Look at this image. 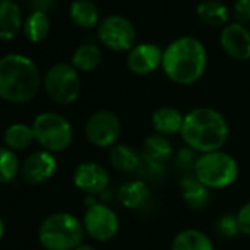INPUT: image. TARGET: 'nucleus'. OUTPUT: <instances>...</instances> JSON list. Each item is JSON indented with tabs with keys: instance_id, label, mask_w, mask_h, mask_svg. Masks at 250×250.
I'll return each mask as SVG.
<instances>
[{
	"instance_id": "nucleus-26",
	"label": "nucleus",
	"mask_w": 250,
	"mask_h": 250,
	"mask_svg": "<svg viewBox=\"0 0 250 250\" xmlns=\"http://www.w3.org/2000/svg\"><path fill=\"white\" fill-rule=\"evenodd\" d=\"M33 127L25 124H14L5 131V143L11 150H24L34 142Z\"/></svg>"
},
{
	"instance_id": "nucleus-4",
	"label": "nucleus",
	"mask_w": 250,
	"mask_h": 250,
	"mask_svg": "<svg viewBox=\"0 0 250 250\" xmlns=\"http://www.w3.org/2000/svg\"><path fill=\"white\" fill-rule=\"evenodd\" d=\"M84 225L68 212L49 215L40 225L39 240L46 250H75L83 244Z\"/></svg>"
},
{
	"instance_id": "nucleus-1",
	"label": "nucleus",
	"mask_w": 250,
	"mask_h": 250,
	"mask_svg": "<svg viewBox=\"0 0 250 250\" xmlns=\"http://www.w3.org/2000/svg\"><path fill=\"white\" fill-rule=\"evenodd\" d=\"M180 134L188 149L203 155L222 150L229 136V127L219 110L199 106L184 115Z\"/></svg>"
},
{
	"instance_id": "nucleus-31",
	"label": "nucleus",
	"mask_w": 250,
	"mask_h": 250,
	"mask_svg": "<svg viewBox=\"0 0 250 250\" xmlns=\"http://www.w3.org/2000/svg\"><path fill=\"white\" fill-rule=\"evenodd\" d=\"M30 5L33 8V12L49 14L55 8L56 0H30Z\"/></svg>"
},
{
	"instance_id": "nucleus-13",
	"label": "nucleus",
	"mask_w": 250,
	"mask_h": 250,
	"mask_svg": "<svg viewBox=\"0 0 250 250\" xmlns=\"http://www.w3.org/2000/svg\"><path fill=\"white\" fill-rule=\"evenodd\" d=\"M164 50L153 43L136 44L127 55V66L136 75H149L162 68Z\"/></svg>"
},
{
	"instance_id": "nucleus-23",
	"label": "nucleus",
	"mask_w": 250,
	"mask_h": 250,
	"mask_svg": "<svg viewBox=\"0 0 250 250\" xmlns=\"http://www.w3.org/2000/svg\"><path fill=\"white\" fill-rule=\"evenodd\" d=\"M196 12L200 21L209 27H225L228 22V9L219 0H203Z\"/></svg>"
},
{
	"instance_id": "nucleus-5",
	"label": "nucleus",
	"mask_w": 250,
	"mask_h": 250,
	"mask_svg": "<svg viewBox=\"0 0 250 250\" xmlns=\"http://www.w3.org/2000/svg\"><path fill=\"white\" fill-rule=\"evenodd\" d=\"M194 177L209 190H221L232 186L240 174L237 161L227 152L218 150L196 158Z\"/></svg>"
},
{
	"instance_id": "nucleus-6",
	"label": "nucleus",
	"mask_w": 250,
	"mask_h": 250,
	"mask_svg": "<svg viewBox=\"0 0 250 250\" xmlns=\"http://www.w3.org/2000/svg\"><path fill=\"white\" fill-rule=\"evenodd\" d=\"M36 142L47 152H63L72 143V127L69 121L56 112H43L33 122Z\"/></svg>"
},
{
	"instance_id": "nucleus-14",
	"label": "nucleus",
	"mask_w": 250,
	"mask_h": 250,
	"mask_svg": "<svg viewBox=\"0 0 250 250\" xmlns=\"http://www.w3.org/2000/svg\"><path fill=\"white\" fill-rule=\"evenodd\" d=\"M56 168L58 162L50 152H36L25 159L21 168V175L30 184H42L55 175Z\"/></svg>"
},
{
	"instance_id": "nucleus-18",
	"label": "nucleus",
	"mask_w": 250,
	"mask_h": 250,
	"mask_svg": "<svg viewBox=\"0 0 250 250\" xmlns=\"http://www.w3.org/2000/svg\"><path fill=\"white\" fill-rule=\"evenodd\" d=\"M118 199L127 209H140L150 199V190L143 180H131L119 187Z\"/></svg>"
},
{
	"instance_id": "nucleus-20",
	"label": "nucleus",
	"mask_w": 250,
	"mask_h": 250,
	"mask_svg": "<svg viewBox=\"0 0 250 250\" xmlns=\"http://www.w3.org/2000/svg\"><path fill=\"white\" fill-rule=\"evenodd\" d=\"M143 155L146 161L153 162L156 165H162L172 158L174 147L168 140V137L155 133L145 140Z\"/></svg>"
},
{
	"instance_id": "nucleus-2",
	"label": "nucleus",
	"mask_w": 250,
	"mask_h": 250,
	"mask_svg": "<svg viewBox=\"0 0 250 250\" xmlns=\"http://www.w3.org/2000/svg\"><path fill=\"white\" fill-rule=\"evenodd\" d=\"M206 65V49L196 37H180L164 50L162 71L174 84L191 85L197 83L203 77Z\"/></svg>"
},
{
	"instance_id": "nucleus-11",
	"label": "nucleus",
	"mask_w": 250,
	"mask_h": 250,
	"mask_svg": "<svg viewBox=\"0 0 250 250\" xmlns=\"http://www.w3.org/2000/svg\"><path fill=\"white\" fill-rule=\"evenodd\" d=\"M74 186L88 196H97L107 190L109 174L100 164L83 162L80 164L72 175Z\"/></svg>"
},
{
	"instance_id": "nucleus-16",
	"label": "nucleus",
	"mask_w": 250,
	"mask_h": 250,
	"mask_svg": "<svg viewBox=\"0 0 250 250\" xmlns=\"http://www.w3.org/2000/svg\"><path fill=\"white\" fill-rule=\"evenodd\" d=\"M21 9L14 0H0V40H12L22 28Z\"/></svg>"
},
{
	"instance_id": "nucleus-24",
	"label": "nucleus",
	"mask_w": 250,
	"mask_h": 250,
	"mask_svg": "<svg viewBox=\"0 0 250 250\" xmlns=\"http://www.w3.org/2000/svg\"><path fill=\"white\" fill-rule=\"evenodd\" d=\"M102 62V52L96 44H81L75 49L71 65L81 72H90L94 71Z\"/></svg>"
},
{
	"instance_id": "nucleus-9",
	"label": "nucleus",
	"mask_w": 250,
	"mask_h": 250,
	"mask_svg": "<svg viewBox=\"0 0 250 250\" xmlns=\"http://www.w3.org/2000/svg\"><path fill=\"white\" fill-rule=\"evenodd\" d=\"M122 125L118 115L106 109L91 113L84 127L87 140L99 149L113 147L119 140Z\"/></svg>"
},
{
	"instance_id": "nucleus-19",
	"label": "nucleus",
	"mask_w": 250,
	"mask_h": 250,
	"mask_svg": "<svg viewBox=\"0 0 250 250\" xmlns=\"http://www.w3.org/2000/svg\"><path fill=\"white\" fill-rule=\"evenodd\" d=\"M171 250H215V247L206 232L196 228H187L174 237Z\"/></svg>"
},
{
	"instance_id": "nucleus-27",
	"label": "nucleus",
	"mask_w": 250,
	"mask_h": 250,
	"mask_svg": "<svg viewBox=\"0 0 250 250\" xmlns=\"http://www.w3.org/2000/svg\"><path fill=\"white\" fill-rule=\"evenodd\" d=\"M20 172V161L14 150L0 147V184L11 183Z\"/></svg>"
},
{
	"instance_id": "nucleus-34",
	"label": "nucleus",
	"mask_w": 250,
	"mask_h": 250,
	"mask_svg": "<svg viewBox=\"0 0 250 250\" xmlns=\"http://www.w3.org/2000/svg\"><path fill=\"white\" fill-rule=\"evenodd\" d=\"M14 2H15V0H14Z\"/></svg>"
},
{
	"instance_id": "nucleus-10",
	"label": "nucleus",
	"mask_w": 250,
	"mask_h": 250,
	"mask_svg": "<svg viewBox=\"0 0 250 250\" xmlns=\"http://www.w3.org/2000/svg\"><path fill=\"white\" fill-rule=\"evenodd\" d=\"M84 231L93 240L106 243L116 237L119 231V218L112 208L104 203H90L83 219Z\"/></svg>"
},
{
	"instance_id": "nucleus-7",
	"label": "nucleus",
	"mask_w": 250,
	"mask_h": 250,
	"mask_svg": "<svg viewBox=\"0 0 250 250\" xmlns=\"http://www.w3.org/2000/svg\"><path fill=\"white\" fill-rule=\"evenodd\" d=\"M46 93L59 104L74 103L81 91L78 71L69 63H55L49 68L43 80Z\"/></svg>"
},
{
	"instance_id": "nucleus-21",
	"label": "nucleus",
	"mask_w": 250,
	"mask_h": 250,
	"mask_svg": "<svg viewBox=\"0 0 250 250\" xmlns=\"http://www.w3.org/2000/svg\"><path fill=\"white\" fill-rule=\"evenodd\" d=\"M183 199L191 209H203L209 203V188H206L196 177H186L181 180Z\"/></svg>"
},
{
	"instance_id": "nucleus-15",
	"label": "nucleus",
	"mask_w": 250,
	"mask_h": 250,
	"mask_svg": "<svg viewBox=\"0 0 250 250\" xmlns=\"http://www.w3.org/2000/svg\"><path fill=\"white\" fill-rule=\"evenodd\" d=\"M184 115L172 106H161L152 113V127L156 134L169 137L181 133Z\"/></svg>"
},
{
	"instance_id": "nucleus-12",
	"label": "nucleus",
	"mask_w": 250,
	"mask_h": 250,
	"mask_svg": "<svg viewBox=\"0 0 250 250\" xmlns=\"http://www.w3.org/2000/svg\"><path fill=\"white\" fill-rule=\"evenodd\" d=\"M219 44L225 55L234 61L243 62L250 59V30L238 22L228 24L222 28Z\"/></svg>"
},
{
	"instance_id": "nucleus-8",
	"label": "nucleus",
	"mask_w": 250,
	"mask_h": 250,
	"mask_svg": "<svg viewBox=\"0 0 250 250\" xmlns=\"http://www.w3.org/2000/svg\"><path fill=\"white\" fill-rule=\"evenodd\" d=\"M100 43L112 52H130L136 46L137 33L130 20L122 15H109L97 25Z\"/></svg>"
},
{
	"instance_id": "nucleus-17",
	"label": "nucleus",
	"mask_w": 250,
	"mask_h": 250,
	"mask_svg": "<svg viewBox=\"0 0 250 250\" xmlns=\"http://www.w3.org/2000/svg\"><path fill=\"white\" fill-rule=\"evenodd\" d=\"M109 162L116 171L128 174L137 171L142 167L143 158L134 147L124 143H116L113 147H110Z\"/></svg>"
},
{
	"instance_id": "nucleus-32",
	"label": "nucleus",
	"mask_w": 250,
	"mask_h": 250,
	"mask_svg": "<svg viewBox=\"0 0 250 250\" xmlns=\"http://www.w3.org/2000/svg\"><path fill=\"white\" fill-rule=\"evenodd\" d=\"M75 250H96L93 246H90V244H81V246H78Z\"/></svg>"
},
{
	"instance_id": "nucleus-30",
	"label": "nucleus",
	"mask_w": 250,
	"mask_h": 250,
	"mask_svg": "<svg viewBox=\"0 0 250 250\" xmlns=\"http://www.w3.org/2000/svg\"><path fill=\"white\" fill-rule=\"evenodd\" d=\"M234 17L241 25L250 24V0H235Z\"/></svg>"
},
{
	"instance_id": "nucleus-3",
	"label": "nucleus",
	"mask_w": 250,
	"mask_h": 250,
	"mask_svg": "<svg viewBox=\"0 0 250 250\" xmlns=\"http://www.w3.org/2000/svg\"><path fill=\"white\" fill-rule=\"evenodd\" d=\"M42 85L39 66L24 55H6L0 59V99L11 103L33 100Z\"/></svg>"
},
{
	"instance_id": "nucleus-28",
	"label": "nucleus",
	"mask_w": 250,
	"mask_h": 250,
	"mask_svg": "<svg viewBox=\"0 0 250 250\" xmlns=\"http://www.w3.org/2000/svg\"><path fill=\"white\" fill-rule=\"evenodd\" d=\"M216 229L222 237L227 238H234L237 234H240L238 224H237V216L235 215H222L218 222H216Z\"/></svg>"
},
{
	"instance_id": "nucleus-33",
	"label": "nucleus",
	"mask_w": 250,
	"mask_h": 250,
	"mask_svg": "<svg viewBox=\"0 0 250 250\" xmlns=\"http://www.w3.org/2000/svg\"><path fill=\"white\" fill-rule=\"evenodd\" d=\"M3 234H5V222L2 218H0V238L3 237Z\"/></svg>"
},
{
	"instance_id": "nucleus-25",
	"label": "nucleus",
	"mask_w": 250,
	"mask_h": 250,
	"mask_svg": "<svg viewBox=\"0 0 250 250\" xmlns=\"http://www.w3.org/2000/svg\"><path fill=\"white\" fill-rule=\"evenodd\" d=\"M25 37L31 43H40L43 42L49 31H50V21L49 15L43 12H33L22 25Z\"/></svg>"
},
{
	"instance_id": "nucleus-29",
	"label": "nucleus",
	"mask_w": 250,
	"mask_h": 250,
	"mask_svg": "<svg viewBox=\"0 0 250 250\" xmlns=\"http://www.w3.org/2000/svg\"><path fill=\"white\" fill-rule=\"evenodd\" d=\"M237 224L240 234L250 237V202H246L237 212Z\"/></svg>"
},
{
	"instance_id": "nucleus-22",
	"label": "nucleus",
	"mask_w": 250,
	"mask_h": 250,
	"mask_svg": "<svg viewBox=\"0 0 250 250\" xmlns=\"http://www.w3.org/2000/svg\"><path fill=\"white\" fill-rule=\"evenodd\" d=\"M69 17L80 28H94L99 25V9L91 0H74L69 8Z\"/></svg>"
}]
</instances>
